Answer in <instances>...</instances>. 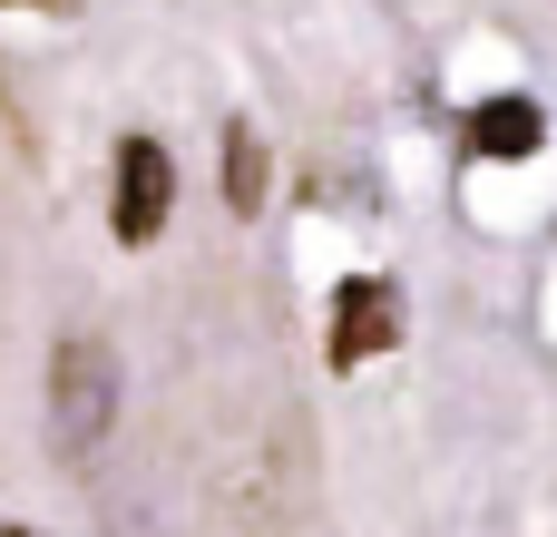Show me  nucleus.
Returning a JSON list of instances; mask_svg holds the SVG:
<instances>
[{"label": "nucleus", "instance_id": "20e7f679", "mask_svg": "<svg viewBox=\"0 0 557 537\" xmlns=\"http://www.w3.org/2000/svg\"><path fill=\"white\" fill-rule=\"evenodd\" d=\"M539 137H548L539 98H490V108L470 117V147H480V157H539Z\"/></svg>", "mask_w": 557, "mask_h": 537}, {"label": "nucleus", "instance_id": "39448f33", "mask_svg": "<svg viewBox=\"0 0 557 537\" xmlns=\"http://www.w3.org/2000/svg\"><path fill=\"white\" fill-rule=\"evenodd\" d=\"M225 205H235V215L264 205V147H255L245 117H225Z\"/></svg>", "mask_w": 557, "mask_h": 537}, {"label": "nucleus", "instance_id": "f257e3e1", "mask_svg": "<svg viewBox=\"0 0 557 537\" xmlns=\"http://www.w3.org/2000/svg\"><path fill=\"white\" fill-rule=\"evenodd\" d=\"M166 215H176V157H166L157 137H127V147H117V205H108L117 245H157Z\"/></svg>", "mask_w": 557, "mask_h": 537}, {"label": "nucleus", "instance_id": "423d86ee", "mask_svg": "<svg viewBox=\"0 0 557 537\" xmlns=\"http://www.w3.org/2000/svg\"><path fill=\"white\" fill-rule=\"evenodd\" d=\"M0 537H39V528H0Z\"/></svg>", "mask_w": 557, "mask_h": 537}, {"label": "nucleus", "instance_id": "7ed1b4c3", "mask_svg": "<svg viewBox=\"0 0 557 537\" xmlns=\"http://www.w3.org/2000/svg\"><path fill=\"white\" fill-rule=\"evenodd\" d=\"M108 391H117L108 342H59L49 401H59V440H69V450H98V430H108Z\"/></svg>", "mask_w": 557, "mask_h": 537}, {"label": "nucleus", "instance_id": "f03ea898", "mask_svg": "<svg viewBox=\"0 0 557 537\" xmlns=\"http://www.w3.org/2000/svg\"><path fill=\"white\" fill-rule=\"evenodd\" d=\"M392 342H401V294L382 274H343V294H333V372H362Z\"/></svg>", "mask_w": 557, "mask_h": 537}]
</instances>
